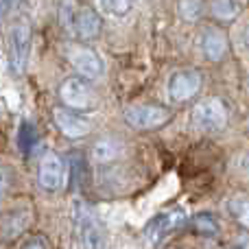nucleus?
I'll use <instances>...</instances> for the list:
<instances>
[{
  "mask_svg": "<svg viewBox=\"0 0 249 249\" xmlns=\"http://www.w3.org/2000/svg\"><path fill=\"white\" fill-rule=\"evenodd\" d=\"M181 223H184V214H181V212H168V214H162L151 221L146 232L151 234L153 241H158V238H162L164 234H168L171 230H175L177 225H181Z\"/></svg>",
  "mask_w": 249,
  "mask_h": 249,
  "instance_id": "13",
  "label": "nucleus"
},
{
  "mask_svg": "<svg viewBox=\"0 0 249 249\" xmlns=\"http://www.w3.org/2000/svg\"><path fill=\"white\" fill-rule=\"evenodd\" d=\"M193 124L199 131H221L228 124V107L221 99H203L193 109Z\"/></svg>",
  "mask_w": 249,
  "mask_h": 249,
  "instance_id": "2",
  "label": "nucleus"
},
{
  "mask_svg": "<svg viewBox=\"0 0 249 249\" xmlns=\"http://www.w3.org/2000/svg\"><path fill=\"white\" fill-rule=\"evenodd\" d=\"M18 2L20 0H0V18L9 16V11H13L18 7Z\"/></svg>",
  "mask_w": 249,
  "mask_h": 249,
  "instance_id": "23",
  "label": "nucleus"
},
{
  "mask_svg": "<svg viewBox=\"0 0 249 249\" xmlns=\"http://www.w3.org/2000/svg\"><path fill=\"white\" fill-rule=\"evenodd\" d=\"M24 206L26 208H13V210L0 214V241H13L29 228L31 210L29 203H24Z\"/></svg>",
  "mask_w": 249,
  "mask_h": 249,
  "instance_id": "9",
  "label": "nucleus"
},
{
  "mask_svg": "<svg viewBox=\"0 0 249 249\" xmlns=\"http://www.w3.org/2000/svg\"><path fill=\"white\" fill-rule=\"evenodd\" d=\"M59 99L68 109H79V112H86V109H90L94 105L92 88L79 77H70L61 83Z\"/></svg>",
  "mask_w": 249,
  "mask_h": 249,
  "instance_id": "4",
  "label": "nucleus"
},
{
  "mask_svg": "<svg viewBox=\"0 0 249 249\" xmlns=\"http://www.w3.org/2000/svg\"><path fill=\"white\" fill-rule=\"evenodd\" d=\"M121 153H123V142L116 140V138H101L92 146V160L99 164L114 162L116 158H121Z\"/></svg>",
  "mask_w": 249,
  "mask_h": 249,
  "instance_id": "11",
  "label": "nucleus"
},
{
  "mask_svg": "<svg viewBox=\"0 0 249 249\" xmlns=\"http://www.w3.org/2000/svg\"><path fill=\"white\" fill-rule=\"evenodd\" d=\"M70 61H72V66L79 70V74H83V77H88V79L101 77L105 70L103 59L99 57V53L88 46H74L72 51H70Z\"/></svg>",
  "mask_w": 249,
  "mask_h": 249,
  "instance_id": "8",
  "label": "nucleus"
},
{
  "mask_svg": "<svg viewBox=\"0 0 249 249\" xmlns=\"http://www.w3.org/2000/svg\"><path fill=\"white\" fill-rule=\"evenodd\" d=\"M77 16H79V7L74 0H61L59 4V24L64 26L68 33H77Z\"/></svg>",
  "mask_w": 249,
  "mask_h": 249,
  "instance_id": "14",
  "label": "nucleus"
},
{
  "mask_svg": "<svg viewBox=\"0 0 249 249\" xmlns=\"http://www.w3.org/2000/svg\"><path fill=\"white\" fill-rule=\"evenodd\" d=\"M101 16L94 11V9H81L79 11V16H77V33L81 35L83 39H92V37H96V35L101 33Z\"/></svg>",
  "mask_w": 249,
  "mask_h": 249,
  "instance_id": "12",
  "label": "nucleus"
},
{
  "mask_svg": "<svg viewBox=\"0 0 249 249\" xmlns=\"http://www.w3.org/2000/svg\"><path fill=\"white\" fill-rule=\"evenodd\" d=\"M9 42V66L16 74H22L29 61V53H31V26L29 22L18 20L11 24L7 35Z\"/></svg>",
  "mask_w": 249,
  "mask_h": 249,
  "instance_id": "1",
  "label": "nucleus"
},
{
  "mask_svg": "<svg viewBox=\"0 0 249 249\" xmlns=\"http://www.w3.org/2000/svg\"><path fill=\"white\" fill-rule=\"evenodd\" d=\"M35 142V129L31 123H22V129H20V146L22 151H31Z\"/></svg>",
  "mask_w": 249,
  "mask_h": 249,
  "instance_id": "21",
  "label": "nucleus"
},
{
  "mask_svg": "<svg viewBox=\"0 0 249 249\" xmlns=\"http://www.w3.org/2000/svg\"><path fill=\"white\" fill-rule=\"evenodd\" d=\"M210 9H212V13H214L219 20H230V18H234L238 13L236 4H234L232 0H212Z\"/></svg>",
  "mask_w": 249,
  "mask_h": 249,
  "instance_id": "18",
  "label": "nucleus"
},
{
  "mask_svg": "<svg viewBox=\"0 0 249 249\" xmlns=\"http://www.w3.org/2000/svg\"><path fill=\"white\" fill-rule=\"evenodd\" d=\"M124 121L136 129H158L171 121V112L166 107H162V105H151V103L131 105L124 112Z\"/></svg>",
  "mask_w": 249,
  "mask_h": 249,
  "instance_id": "3",
  "label": "nucleus"
},
{
  "mask_svg": "<svg viewBox=\"0 0 249 249\" xmlns=\"http://www.w3.org/2000/svg\"><path fill=\"white\" fill-rule=\"evenodd\" d=\"M66 179V164L57 153H46L39 162L37 181L46 193H57Z\"/></svg>",
  "mask_w": 249,
  "mask_h": 249,
  "instance_id": "5",
  "label": "nucleus"
},
{
  "mask_svg": "<svg viewBox=\"0 0 249 249\" xmlns=\"http://www.w3.org/2000/svg\"><path fill=\"white\" fill-rule=\"evenodd\" d=\"M230 212H232V216L238 221V225L241 228L249 230V197H234L232 201H230Z\"/></svg>",
  "mask_w": 249,
  "mask_h": 249,
  "instance_id": "16",
  "label": "nucleus"
},
{
  "mask_svg": "<svg viewBox=\"0 0 249 249\" xmlns=\"http://www.w3.org/2000/svg\"><path fill=\"white\" fill-rule=\"evenodd\" d=\"M81 245L83 249H99V234L94 225H90V221L81 225Z\"/></svg>",
  "mask_w": 249,
  "mask_h": 249,
  "instance_id": "19",
  "label": "nucleus"
},
{
  "mask_svg": "<svg viewBox=\"0 0 249 249\" xmlns=\"http://www.w3.org/2000/svg\"><path fill=\"white\" fill-rule=\"evenodd\" d=\"M228 51V37L219 29H208L203 35V55L210 61H219Z\"/></svg>",
  "mask_w": 249,
  "mask_h": 249,
  "instance_id": "10",
  "label": "nucleus"
},
{
  "mask_svg": "<svg viewBox=\"0 0 249 249\" xmlns=\"http://www.w3.org/2000/svg\"><path fill=\"white\" fill-rule=\"evenodd\" d=\"M96 7L101 13L112 18H121L127 16L129 9H131V0H96Z\"/></svg>",
  "mask_w": 249,
  "mask_h": 249,
  "instance_id": "15",
  "label": "nucleus"
},
{
  "mask_svg": "<svg viewBox=\"0 0 249 249\" xmlns=\"http://www.w3.org/2000/svg\"><path fill=\"white\" fill-rule=\"evenodd\" d=\"M53 121H55L57 129H59L66 138H72V140H77V138H86L92 129V124H90L88 118L79 116V114H74L72 109H68V107H55L53 109Z\"/></svg>",
  "mask_w": 249,
  "mask_h": 249,
  "instance_id": "7",
  "label": "nucleus"
},
{
  "mask_svg": "<svg viewBox=\"0 0 249 249\" xmlns=\"http://www.w3.org/2000/svg\"><path fill=\"white\" fill-rule=\"evenodd\" d=\"M199 90H201V74L197 70H179L168 81V96L175 103L190 101Z\"/></svg>",
  "mask_w": 249,
  "mask_h": 249,
  "instance_id": "6",
  "label": "nucleus"
},
{
  "mask_svg": "<svg viewBox=\"0 0 249 249\" xmlns=\"http://www.w3.org/2000/svg\"><path fill=\"white\" fill-rule=\"evenodd\" d=\"M243 168H245V171H247V175H249V153L245 155V158H243Z\"/></svg>",
  "mask_w": 249,
  "mask_h": 249,
  "instance_id": "25",
  "label": "nucleus"
},
{
  "mask_svg": "<svg viewBox=\"0 0 249 249\" xmlns=\"http://www.w3.org/2000/svg\"><path fill=\"white\" fill-rule=\"evenodd\" d=\"M193 230L197 234H203V236H214L219 232V225L214 223V219L210 214H199L193 219Z\"/></svg>",
  "mask_w": 249,
  "mask_h": 249,
  "instance_id": "17",
  "label": "nucleus"
},
{
  "mask_svg": "<svg viewBox=\"0 0 249 249\" xmlns=\"http://www.w3.org/2000/svg\"><path fill=\"white\" fill-rule=\"evenodd\" d=\"M22 249H46V241H44L42 236H35V238H31V241H26L24 245H22Z\"/></svg>",
  "mask_w": 249,
  "mask_h": 249,
  "instance_id": "24",
  "label": "nucleus"
},
{
  "mask_svg": "<svg viewBox=\"0 0 249 249\" xmlns=\"http://www.w3.org/2000/svg\"><path fill=\"white\" fill-rule=\"evenodd\" d=\"M179 11L184 20L195 22L201 16V0H179Z\"/></svg>",
  "mask_w": 249,
  "mask_h": 249,
  "instance_id": "20",
  "label": "nucleus"
},
{
  "mask_svg": "<svg viewBox=\"0 0 249 249\" xmlns=\"http://www.w3.org/2000/svg\"><path fill=\"white\" fill-rule=\"evenodd\" d=\"M11 181H13V175H11V168L0 164V201L7 197L9 188H11Z\"/></svg>",
  "mask_w": 249,
  "mask_h": 249,
  "instance_id": "22",
  "label": "nucleus"
}]
</instances>
